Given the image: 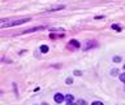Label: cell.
I'll return each instance as SVG.
<instances>
[{
    "label": "cell",
    "mask_w": 125,
    "mask_h": 105,
    "mask_svg": "<svg viewBox=\"0 0 125 105\" xmlns=\"http://www.w3.org/2000/svg\"><path fill=\"white\" fill-rule=\"evenodd\" d=\"M95 41H87V44L85 45V47H83V49L86 51V49H89V48H91V47H95Z\"/></svg>",
    "instance_id": "5"
},
{
    "label": "cell",
    "mask_w": 125,
    "mask_h": 105,
    "mask_svg": "<svg viewBox=\"0 0 125 105\" xmlns=\"http://www.w3.org/2000/svg\"><path fill=\"white\" fill-rule=\"evenodd\" d=\"M64 8H65L64 4H59V5H53L51 8H48L47 12H56V11H61V9H64Z\"/></svg>",
    "instance_id": "3"
},
{
    "label": "cell",
    "mask_w": 125,
    "mask_h": 105,
    "mask_svg": "<svg viewBox=\"0 0 125 105\" xmlns=\"http://www.w3.org/2000/svg\"><path fill=\"white\" fill-rule=\"evenodd\" d=\"M77 105H87V102L85 100H78L77 101Z\"/></svg>",
    "instance_id": "10"
},
{
    "label": "cell",
    "mask_w": 125,
    "mask_h": 105,
    "mask_svg": "<svg viewBox=\"0 0 125 105\" xmlns=\"http://www.w3.org/2000/svg\"><path fill=\"white\" fill-rule=\"evenodd\" d=\"M91 105H104L102 101H93V104Z\"/></svg>",
    "instance_id": "13"
},
{
    "label": "cell",
    "mask_w": 125,
    "mask_h": 105,
    "mask_svg": "<svg viewBox=\"0 0 125 105\" xmlns=\"http://www.w3.org/2000/svg\"><path fill=\"white\" fill-rule=\"evenodd\" d=\"M113 61L115 62H120V61H121V57H120V56H116V57H113Z\"/></svg>",
    "instance_id": "11"
},
{
    "label": "cell",
    "mask_w": 125,
    "mask_h": 105,
    "mask_svg": "<svg viewBox=\"0 0 125 105\" xmlns=\"http://www.w3.org/2000/svg\"><path fill=\"white\" fill-rule=\"evenodd\" d=\"M53 100H55V102H57V104H60V102H63L65 100V96L63 94H56L55 96H53Z\"/></svg>",
    "instance_id": "4"
},
{
    "label": "cell",
    "mask_w": 125,
    "mask_h": 105,
    "mask_svg": "<svg viewBox=\"0 0 125 105\" xmlns=\"http://www.w3.org/2000/svg\"><path fill=\"white\" fill-rule=\"evenodd\" d=\"M72 82H73L72 78H68V79H67V84H72Z\"/></svg>",
    "instance_id": "16"
},
{
    "label": "cell",
    "mask_w": 125,
    "mask_h": 105,
    "mask_svg": "<svg viewBox=\"0 0 125 105\" xmlns=\"http://www.w3.org/2000/svg\"><path fill=\"white\" fill-rule=\"evenodd\" d=\"M74 75H77V77H80V75H82V73H81L80 70H76V71H74Z\"/></svg>",
    "instance_id": "15"
},
{
    "label": "cell",
    "mask_w": 125,
    "mask_h": 105,
    "mask_svg": "<svg viewBox=\"0 0 125 105\" xmlns=\"http://www.w3.org/2000/svg\"><path fill=\"white\" fill-rule=\"evenodd\" d=\"M124 70H125V65H124Z\"/></svg>",
    "instance_id": "21"
},
{
    "label": "cell",
    "mask_w": 125,
    "mask_h": 105,
    "mask_svg": "<svg viewBox=\"0 0 125 105\" xmlns=\"http://www.w3.org/2000/svg\"><path fill=\"white\" fill-rule=\"evenodd\" d=\"M44 26H36V27H33V29H29V30H25L22 31L21 34H30V33H35V31H40V30H44Z\"/></svg>",
    "instance_id": "2"
},
{
    "label": "cell",
    "mask_w": 125,
    "mask_h": 105,
    "mask_svg": "<svg viewBox=\"0 0 125 105\" xmlns=\"http://www.w3.org/2000/svg\"><path fill=\"white\" fill-rule=\"evenodd\" d=\"M73 100H74V96H73V95H65V101H68V102H72Z\"/></svg>",
    "instance_id": "6"
},
{
    "label": "cell",
    "mask_w": 125,
    "mask_h": 105,
    "mask_svg": "<svg viewBox=\"0 0 125 105\" xmlns=\"http://www.w3.org/2000/svg\"><path fill=\"white\" fill-rule=\"evenodd\" d=\"M51 33H64L63 29H51Z\"/></svg>",
    "instance_id": "9"
},
{
    "label": "cell",
    "mask_w": 125,
    "mask_h": 105,
    "mask_svg": "<svg viewBox=\"0 0 125 105\" xmlns=\"http://www.w3.org/2000/svg\"><path fill=\"white\" fill-rule=\"evenodd\" d=\"M120 80L125 83V73H124V74H120Z\"/></svg>",
    "instance_id": "12"
},
{
    "label": "cell",
    "mask_w": 125,
    "mask_h": 105,
    "mask_svg": "<svg viewBox=\"0 0 125 105\" xmlns=\"http://www.w3.org/2000/svg\"><path fill=\"white\" fill-rule=\"evenodd\" d=\"M40 52L42 53H47L48 52V47L47 45H40Z\"/></svg>",
    "instance_id": "8"
},
{
    "label": "cell",
    "mask_w": 125,
    "mask_h": 105,
    "mask_svg": "<svg viewBox=\"0 0 125 105\" xmlns=\"http://www.w3.org/2000/svg\"><path fill=\"white\" fill-rule=\"evenodd\" d=\"M1 94H3V92H1V91H0V95H1Z\"/></svg>",
    "instance_id": "19"
},
{
    "label": "cell",
    "mask_w": 125,
    "mask_h": 105,
    "mask_svg": "<svg viewBox=\"0 0 125 105\" xmlns=\"http://www.w3.org/2000/svg\"><path fill=\"white\" fill-rule=\"evenodd\" d=\"M111 74H112V75H117V74H119V70H117V69H113V70L111 71Z\"/></svg>",
    "instance_id": "14"
},
{
    "label": "cell",
    "mask_w": 125,
    "mask_h": 105,
    "mask_svg": "<svg viewBox=\"0 0 125 105\" xmlns=\"http://www.w3.org/2000/svg\"><path fill=\"white\" fill-rule=\"evenodd\" d=\"M112 29H115V30H117V31H120V27L117 25H112Z\"/></svg>",
    "instance_id": "17"
},
{
    "label": "cell",
    "mask_w": 125,
    "mask_h": 105,
    "mask_svg": "<svg viewBox=\"0 0 125 105\" xmlns=\"http://www.w3.org/2000/svg\"><path fill=\"white\" fill-rule=\"evenodd\" d=\"M67 105H77V104H73V102H68Z\"/></svg>",
    "instance_id": "18"
},
{
    "label": "cell",
    "mask_w": 125,
    "mask_h": 105,
    "mask_svg": "<svg viewBox=\"0 0 125 105\" xmlns=\"http://www.w3.org/2000/svg\"><path fill=\"white\" fill-rule=\"evenodd\" d=\"M69 43H70V45H74L76 48H78V47H80V43H78L77 40H74V39H72V40H70Z\"/></svg>",
    "instance_id": "7"
},
{
    "label": "cell",
    "mask_w": 125,
    "mask_h": 105,
    "mask_svg": "<svg viewBox=\"0 0 125 105\" xmlns=\"http://www.w3.org/2000/svg\"><path fill=\"white\" fill-rule=\"evenodd\" d=\"M42 105H47V104H42Z\"/></svg>",
    "instance_id": "20"
},
{
    "label": "cell",
    "mask_w": 125,
    "mask_h": 105,
    "mask_svg": "<svg viewBox=\"0 0 125 105\" xmlns=\"http://www.w3.org/2000/svg\"><path fill=\"white\" fill-rule=\"evenodd\" d=\"M30 21V18H18L14 21H8L5 23H1V27H12V26H17V25H22V23Z\"/></svg>",
    "instance_id": "1"
}]
</instances>
